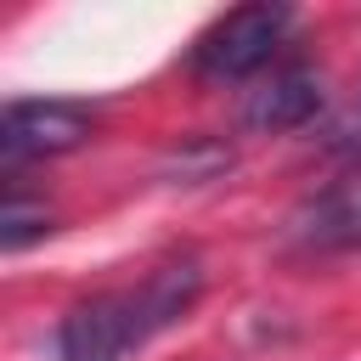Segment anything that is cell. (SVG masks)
I'll return each mask as SVG.
<instances>
[{
	"label": "cell",
	"instance_id": "obj_1",
	"mask_svg": "<svg viewBox=\"0 0 361 361\" xmlns=\"http://www.w3.org/2000/svg\"><path fill=\"white\" fill-rule=\"evenodd\" d=\"M203 288L197 259H169L147 271L135 288L118 293H90L62 316V361H124L141 350L158 327L180 322Z\"/></svg>",
	"mask_w": 361,
	"mask_h": 361
},
{
	"label": "cell",
	"instance_id": "obj_2",
	"mask_svg": "<svg viewBox=\"0 0 361 361\" xmlns=\"http://www.w3.org/2000/svg\"><path fill=\"white\" fill-rule=\"evenodd\" d=\"M288 28H293L288 6H237V11H226V17H214L203 28V39L192 45V68L203 79H214V85L248 79V73L271 68Z\"/></svg>",
	"mask_w": 361,
	"mask_h": 361
},
{
	"label": "cell",
	"instance_id": "obj_3",
	"mask_svg": "<svg viewBox=\"0 0 361 361\" xmlns=\"http://www.w3.org/2000/svg\"><path fill=\"white\" fill-rule=\"evenodd\" d=\"M96 135V118L68 102H11L0 118V169L17 175L23 164L79 152Z\"/></svg>",
	"mask_w": 361,
	"mask_h": 361
},
{
	"label": "cell",
	"instance_id": "obj_4",
	"mask_svg": "<svg viewBox=\"0 0 361 361\" xmlns=\"http://www.w3.org/2000/svg\"><path fill=\"white\" fill-rule=\"evenodd\" d=\"M288 237L305 254H344L361 248V169L338 175L333 186H322L316 197H305L288 220Z\"/></svg>",
	"mask_w": 361,
	"mask_h": 361
},
{
	"label": "cell",
	"instance_id": "obj_5",
	"mask_svg": "<svg viewBox=\"0 0 361 361\" xmlns=\"http://www.w3.org/2000/svg\"><path fill=\"white\" fill-rule=\"evenodd\" d=\"M322 107V73L293 62V68H271L248 96H243V130L254 135H282V130H299L310 124Z\"/></svg>",
	"mask_w": 361,
	"mask_h": 361
},
{
	"label": "cell",
	"instance_id": "obj_6",
	"mask_svg": "<svg viewBox=\"0 0 361 361\" xmlns=\"http://www.w3.org/2000/svg\"><path fill=\"white\" fill-rule=\"evenodd\" d=\"M45 231H51V209L34 203V197H23V192L11 186V192H6V209H0V248L17 254V248H28V243L45 237Z\"/></svg>",
	"mask_w": 361,
	"mask_h": 361
}]
</instances>
